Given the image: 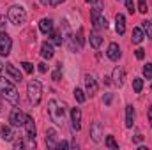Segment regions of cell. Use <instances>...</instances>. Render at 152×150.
Segmentation results:
<instances>
[{"label": "cell", "mask_w": 152, "mask_h": 150, "mask_svg": "<svg viewBox=\"0 0 152 150\" xmlns=\"http://www.w3.org/2000/svg\"><path fill=\"white\" fill-rule=\"evenodd\" d=\"M149 122L152 124V104H151V108H149Z\"/></svg>", "instance_id": "41"}, {"label": "cell", "mask_w": 152, "mask_h": 150, "mask_svg": "<svg viewBox=\"0 0 152 150\" xmlns=\"http://www.w3.org/2000/svg\"><path fill=\"white\" fill-rule=\"evenodd\" d=\"M41 4H44V5H48V4H50V0H41Z\"/></svg>", "instance_id": "43"}, {"label": "cell", "mask_w": 152, "mask_h": 150, "mask_svg": "<svg viewBox=\"0 0 152 150\" xmlns=\"http://www.w3.org/2000/svg\"><path fill=\"white\" fill-rule=\"evenodd\" d=\"M75 97H76V101H78V103H85V99H87L81 88H75Z\"/></svg>", "instance_id": "28"}, {"label": "cell", "mask_w": 152, "mask_h": 150, "mask_svg": "<svg viewBox=\"0 0 152 150\" xmlns=\"http://www.w3.org/2000/svg\"><path fill=\"white\" fill-rule=\"evenodd\" d=\"M25 131H27V138H30V140H36V136H37V129H36V124H34V118L30 117V115H27L25 117Z\"/></svg>", "instance_id": "7"}, {"label": "cell", "mask_w": 152, "mask_h": 150, "mask_svg": "<svg viewBox=\"0 0 152 150\" xmlns=\"http://www.w3.org/2000/svg\"><path fill=\"white\" fill-rule=\"evenodd\" d=\"M110 83H112V81H110V78H108V76H104V85H110Z\"/></svg>", "instance_id": "42"}, {"label": "cell", "mask_w": 152, "mask_h": 150, "mask_svg": "<svg viewBox=\"0 0 152 150\" xmlns=\"http://www.w3.org/2000/svg\"><path fill=\"white\" fill-rule=\"evenodd\" d=\"M133 90H134L136 94H140V92L143 90V79H142V78H134V79H133Z\"/></svg>", "instance_id": "25"}, {"label": "cell", "mask_w": 152, "mask_h": 150, "mask_svg": "<svg viewBox=\"0 0 152 150\" xmlns=\"http://www.w3.org/2000/svg\"><path fill=\"white\" fill-rule=\"evenodd\" d=\"M106 55H108V58H110V60H118V58H120V55H122V53H120V48H118V44H117V42H110Z\"/></svg>", "instance_id": "14"}, {"label": "cell", "mask_w": 152, "mask_h": 150, "mask_svg": "<svg viewBox=\"0 0 152 150\" xmlns=\"http://www.w3.org/2000/svg\"><path fill=\"white\" fill-rule=\"evenodd\" d=\"M0 95L11 103L12 106H18L20 104V94L14 87V83L11 79H5V78H0Z\"/></svg>", "instance_id": "1"}, {"label": "cell", "mask_w": 152, "mask_h": 150, "mask_svg": "<svg viewBox=\"0 0 152 150\" xmlns=\"http://www.w3.org/2000/svg\"><path fill=\"white\" fill-rule=\"evenodd\" d=\"M142 140H143V136H142V134H136V136L133 138V141H134V143H140Z\"/></svg>", "instance_id": "39"}, {"label": "cell", "mask_w": 152, "mask_h": 150, "mask_svg": "<svg viewBox=\"0 0 152 150\" xmlns=\"http://www.w3.org/2000/svg\"><path fill=\"white\" fill-rule=\"evenodd\" d=\"M124 78H126V73H124V69L122 67H115L113 69V83L117 87H122L124 85Z\"/></svg>", "instance_id": "16"}, {"label": "cell", "mask_w": 152, "mask_h": 150, "mask_svg": "<svg viewBox=\"0 0 152 150\" xmlns=\"http://www.w3.org/2000/svg\"><path fill=\"white\" fill-rule=\"evenodd\" d=\"M87 2H92V0H87Z\"/></svg>", "instance_id": "45"}, {"label": "cell", "mask_w": 152, "mask_h": 150, "mask_svg": "<svg viewBox=\"0 0 152 150\" xmlns=\"http://www.w3.org/2000/svg\"><path fill=\"white\" fill-rule=\"evenodd\" d=\"M41 55H42V58H53V55H55V50H53V44L51 42H42L41 44Z\"/></svg>", "instance_id": "15"}, {"label": "cell", "mask_w": 152, "mask_h": 150, "mask_svg": "<svg viewBox=\"0 0 152 150\" xmlns=\"http://www.w3.org/2000/svg\"><path fill=\"white\" fill-rule=\"evenodd\" d=\"M21 67H23V71H25V73H28V74L34 71V66H32L30 62H21Z\"/></svg>", "instance_id": "32"}, {"label": "cell", "mask_w": 152, "mask_h": 150, "mask_svg": "<svg viewBox=\"0 0 152 150\" xmlns=\"http://www.w3.org/2000/svg\"><path fill=\"white\" fill-rule=\"evenodd\" d=\"M60 71H62V64H57V67H55V71H53V81H60Z\"/></svg>", "instance_id": "29"}, {"label": "cell", "mask_w": 152, "mask_h": 150, "mask_svg": "<svg viewBox=\"0 0 152 150\" xmlns=\"http://www.w3.org/2000/svg\"><path fill=\"white\" fill-rule=\"evenodd\" d=\"M136 58H138V60H143V58H145V50H143V48H138V50H136Z\"/></svg>", "instance_id": "34"}, {"label": "cell", "mask_w": 152, "mask_h": 150, "mask_svg": "<svg viewBox=\"0 0 152 150\" xmlns=\"http://www.w3.org/2000/svg\"><path fill=\"white\" fill-rule=\"evenodd\" d=\"M138 11H140L142 14H147V11H149V7H147V0H138Z\"/></svg>", "instance_id": "30"}, {"label": "cell", "mask_w": 152, "mask_h": 150, "mask_svg": "<svg viewBox=\"0 0 152 150\" xmlns=\"http://www.w3.org/2000/svg\"><path fill=\"white\" fill-rule=\"evenodd\" d=\"M51 42L53 44H57V46H62L64 44V36H62V32L60 30H51Z\"/></svg>", "instance_id": "20"}, {"label": "cell", "mask_w": 152, "mask_h": 150, "mask_svg": "<svg viewBox=\"0 0 152 150\" xmlns=\"http://www.w3.org/2000/svg\"><path fill=\"white\" fill-rule=\"evenodd\" d=\"M27 94H28V101H30L34 106H37L39 103H41V97H42V85H41V81H37V79L28 81V85H27Z\"/></svg>", "instance_id": "3"}, {"label": "cell", "mask_w": 152, "mask_h": 150, "mask_svg": "<svg viewBox=\"0 0 152 150\" xmlns=\"http://www.w3.org/2000/svg\"><path fill=\"white\" fill-rule=\"evenodd\" d=\"M112 101H113V95L112 94H106L104 95V104H112Z\"/></svg>", "instance_id": "35"}, {"label": "cell", "mask_w": 152, "mask_h": 150, "mask_svg": "<svg viewBox=\"0 0 152 150\" xmlns=\"http://www.w3.org/2000/svg\"><path fill=\"white\" fill-rule=\"evenodd\" d=\"M143 76H145L147 79H152V66H151V64L143 66Z\"/></svg>", "instance_id": "31"}, {"label": "cell", "mask_w": 152, "mask_h": 150, "mask_svg": "<svg viewBox=\"0 0 152 150\" xmlns=\"http://www.w3.org/2000/svg\"><path fill=\"white\" fill-rule=\"evenodd\" d=\"M124 4H126V9L133 14V12H134V4H133V0H124Z\"/></svg>", "instance_id": "33"}, {"label": "cell", "mask_w": 152, "mask_h": 150, "mask_svg": "<svg viewBox=\"0 0 152 150\" xmlns=\"http://www.w3.org/2000/svg\"><path fill=\"white\" fill-rule=\"evenodd\" d=\"M142 28H143V32L147 34V37L152 39V21H149V20L142 21Z\"/></svg>", "instance_id": "24"}, {"label": "cell", "mask_w": 152, "mask_h": 150, "mask_svg": "<svg viewBox=\"0 0 152 150\" xmlns=\"http://www.w3.org/2000/svg\"><path fill=\"white\" fill-rule=\"evenodd\" d=\"M62 2H66V0H50V5H51V7H57V5H60Z\"/></svg>", "instance_id": "37"}, {"label": "cell", "mask_w": 152, "mask_h": 150, "mask_svg": "<svg viewBox=\"0 0 152 150\" xmlns=\"http://www.w3.org/2000/svg\"><path fill=\"white\" fill-rule=\"evenodd\" d=\"M5 74L9 76L12 81H18V83H21L23 81V74L20 73V69H16L12 64H5Z\"/></svg>", "instance_id": "9"}, {"label": "cell", "mask_w": 152, "mask_h": 150, "mask_svg": "<svg viewBox=\"0 0 152 150\" xmlns=\"http://www.w3.org/2000/svg\"><path fill=\"white\" fill-rule=\"evenodd\" d=\"M0 134H2V138H4L5 141H12V140H14V134H12V129H11V127H7V125H4V127H2V131H0Z\"/></svg>", "instance_id": "23"}, {"label": "cell", "mask_w": 152, "mask_h": 150, "mask_svg": "<svg viewBox=\"0 0 152 150\" xmlns=\"http://www.w3.org/2000/svg\"><path fill=\"white\" fill-rule=\"evenodd\" d=\"M106 147L112 150H118V143L115 141L113 136H106Z\"/></svg>", "instance_id": "27"}, {"label": "cell", "mask_w": 152, "mask_h": 150, "mask_svg": "<svg viewBox=\"0 0 152 150\" xmlns=\"http://www.w3.org/2000/svg\"><path fill=\"white\" fill-rule=\"evenodd\" d=\"M71 122H73V129L75 131L81 129V110L80 108H73L71 110Z\"/></svg>", "instance_id": "12"}, {"label": "cell", "mask_w": 152, "mask_h": 150, "mask_svg": "<svg viewBox=\"0 0 152 150\" xmlns=\"http://www.w3.org/2000/svg\"><path fill=\"white\" fill-rule=\"evenodd\" d=\"M76 39H78V48H83V44H85V36H83V28L80 27L78 28V32H76Z\"/></svg>", "instance_id": "26"}, {"label": "cell", "mask_w": 152, "mask_h": 150, "mask_svg": "<svg viewBox=\"0 0 152 150\" xmlns=\"http://www.w3.org/2000/svg\"><path fill=\"white\" fill-rule=\"evenodd\" d=\"M12 48V39L7 32H0V57H7Z\"/></svg>", "instance_id": "5"}, {"label": "cell", "mask_w": 152, "mask_h": 150, "mask_svg": "<svg viewBox=\"0 0 152 150\" xmlns=\"http://www.w3.org/2000/svg\"><path fill=\"white\" fill-rule=\"evenodd\" d=\"M117 2H122V0H117Z\"/></svg>", "instance_id": "46"}, {"label": "cell", "mask_w": 152, "mask_h": 150, "mask_svg": "<svg viewBox=\"0 0 152 150\" xmlns=\"http://www.w3.org/2000/svg\"><path fill=\"white\" fill-rule=\"evenodd\" d=\"M39 28H41L42 34L50 36L51 30H53V20H51V18H42V20L39 21Z\"/></svg>", "instance_id": "13"}, {"label": "cell", "mask_w": 152, "mask_h": 150, "mask_svg": "<svg viewBox=\"0 0 152 150\" xmlns=\"http://www.w3.org/2000/svg\"><path fill=\"white\" fill-rule=\"evenodd\" d=\"M92 27H94L96 30H103V28H106V27H108V21H106V18H104V16H99L97 20H94V21H92Z\"/></svg>", "instance_id": "21"}, {"label": "cell", "mask_w": 152, "mask_h": 150, "mask_svg": "<svg viewBox=\"0 0 152 150\" xmlns=\"http://www.w3.org/2000/svg\"><path fill=\"white\" fill-rule=\"evenodd\" d=\"M85 88H87L88 95H96L97 94V81H96V76L94 74L85 76Z\"/></svg>", "instance_id": "8"}, {"label": "cell", "mask_w": 152, "mask_h": 150, "mask_svg": "<svg viewBox=\"0 0 152 150\" xmlns=\"http://www.w3.org/2000/svg\"><path fill=\"white\" fill-rule=\"evenodd\" d=\"M2 69H4V66H2V64H0V73H2Z\"/></svg>", "instance_id": "44"}, {"label": "cell", "mask_w": 152, "mask_h": 150, "mask_svg": "<svg viewBox=\"0 0 152 150\" xmlns=\"http://www.w3.org/2000/svg\"><path fill=\"white\" fill-rule=\"evenodd\" d=\"M67 147H71V143H67V141H60V143H57V149H67Z\"/></svg>", "instance_id": "36"}, {"label": "cell", "mask_w": 152, "mask_h": 150, "mask_svg": "<svg viewBox=\"0 0 152 150\" xmlns=\"http://www.w3.org/2000/svg\"><path fill=\"white\" fill-rule=\"evenodd\" d=\"M7 20L12 25H23L27 21V11L23 5H12L7 11Z\"/></svg>", "instance_id": "2"}, {"label": "cell", "mask_w": 152, "mask_h": 150, "mask_svg": "<svg viewBox=\"0 0 152 150\" xmlns=\"http://www.w3.org/2000/svg\"><path fill=\"white\" fill-rule=\"evenodd\" d=\"M4 27H5V16L0 18V28H4Z\"/></svg>", "instance_id": "40"}, {"label": "cell", "mask_w": 152, "mask_h": 150, "mask_svg": "<svg viewBox=\"0 0 152 150\" xmlns=\"http://www.w3.org/2000/svg\"><path fill=\"white\" fill-rule=\"evenodd\" d=\"M25 117L27 115H23L20 110H12V111L9 113V122L14 127H23L25 125Z\"/></svg>", "instance_id": "6"}, {"label": "cell", "mask_w": 152, "mask_h": 150, "mask_svg": "<svg viewBox=\"0 0 152 150\" xmlns=\"http://www.w3.org/2000/svg\"><path fill=\"white\" fill-rule=\"evenodd\" d=\"M46 143H48V147H57V131L55 129H46Z\"/></svg>", "instance_id": "17"}, {"label": "cell", "mask_w": 152, "mask_h": 150, "mask_svg": "<svg viewBox=\"0 0 152 150\" xmlns=\"http://www.w3.org/2000/svg\"><path fill=\"white\" fill-rule=\"evenodd\" d=\"M39 73H46V71H48V67H46V64H44V62H41V64H39Z\"/></svg>", "instance_id": "38"}, {"label": "cell", "mask_w": 152, "mask_h": 150, "mask_svg": "<svg viewBox=\"0 0 152 150\" xmlns=\"http://www.w3.org/2000/svg\"><path fill=\"white\" fill-rule=\"evenodd\" d=\"M145 37V34H143V28H140V27H136V28H133V42L134 44H140L142 41Z\"/></svg>", "instance_id": "22"}, {"label": "cell", "mask_w": 152, "mask_h": 150, "mask_svg": "<svg viewBox=\"0 0 152 150\" xmlns=\"http://www.w3.org/2000/svg\"><path fill=\"white\" fill-rule=\"evenodd\" d=\"M48 113H50V118H51L55 124L62 125V122H64V106H62L58 101L51 99V101L48 103Z\"/></svg>", "instance_id": "4"}, {"label": "cell", "mask_w": 152, "mask_h": 150, "mask_svg": "<svg viewBox=\"0 0 152 150\" xmlns=\"http://www.w3.org/2000/svg\"><path fill=\"white\" fill-rule=\"evenodd\" d=\"M101 136H103V127H101L99 122H94L90 125V138H92V141L94 143H99L101 141Z\"/></svg>", "instance_id": "10"}, {"label": "cell", "mask_w": 152, "mask_h": 150, "mask_svg": "<svg viewBox=\"0 0 152 150\" xmlns=\"http://www.w3.org/2000/svg\"><path fill=\"white\" fill-rule=\"evenodd\" d=\"M101 44H103V37H101L97 32H92V34H90V46H92L94 50H99Z\"/></svg>", "instance_id": "19"}, {"label": "cell", "mask_w": 152, "mask_h": 150, "mask_svg": "<svg viewBox=\"0 0 152 150\" xmlns=\"http://www.w3.org/2000/svg\"><path fill=\"white\" fill-rule=\"evenodd\" d=\"M115 30H117L118 36H124L126 34V16L120 14V12L115 16Z\"/></svg>", "instance_id": "11"}, {"label": "cell", "mask_w": 152, "mask_h": 150, "mask_svg": "<svg viewBox=\"0 0 152 150\" xmlns=\"http://www.w3.org/2000/svg\"><path fill=\"white\" fill-rule=\"evenodd\" d=\"M133 120H134V110L131 104L126 106V127H133Z\"/></svg>", "instance_id": "18"}]
</instances>
